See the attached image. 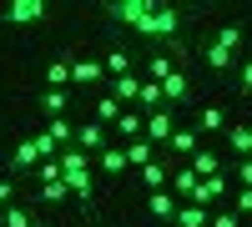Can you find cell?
Returning a JSON list of instances; mask_svg holds the SVG:
<instances>
[{
    "instance_id": "6da1fadb",
    "label": "cell",
    "mask_w": 252,
    "mask_h": 227,
    "mask_svg": "<svg viewBox=\"0 0 252 227\" xmlns=\"http://www.w3.org/2000/svg\"><path fill=\"white\" fill-rule=\"evenodd\" d=\"M56 162H61V182H66V192L91 212V202H96V167H91V157L76 152V147H61Z\"/></svg>"
},
{
    "instance_id": "7a4b0ae2",
    "label": "cell",
    "mask_w": 252,
    "mask_h": 227,
    "mask_svg": "<svg viewBox=\"0 0 252 227\" xmlns=\"http://www.w3.org/2000/svg\"><path fill=\"white\" fill-rule=\"evenodd\" d=\"M141 35H161V40H177V31H182V10L177 5H152V15L136 26Z\"/></svg>"
},
{
    "instance_id": "3957f363",
    "label": "cell",
    "mask_w": 252,
    "mask_h": 227,
    "mask_svg": "<svg viewBox=\"0 0 252 227\" xmlns=\"http://www.w3.org/2000/svg\"><path fill=\"white\" fill-rule=\"evenodd\" d=\"M40 20H51L46 0H10V5L0 10V26H40Z\"/></svg>"
},
{
    "instance_id": "277c9868",
    "label": "cell",
    "mask_w": 252,
    "mask_h": 227,
    "mask_svg": "<svg viewBox=\"0 0 252 227\" xmlns=\"http://www.w3.org/2000/svg\"><path fill=\"white\" fill-rule=\"evenodd\" d=\"M71 147H76V152H86V157H101L106 147H116V141H111V127H101V121H81Z\"/></svg>"
},
{
    "instance_id": "5b68a950",
    "label": "cell",
    "mask_w": 252,
    "mask_h": 227,
    "mask_svg": "<svg viewBox=\"0 0 252 227\" xmlns=\"http://www.w3.org/2000/svg\"><path fill=\"white\" fill-rule=\"evenodd\" d=\"M71 86H86V91L106 86V66H101V56H76L71 61Z\"/></svg>"
},
{
    "instance_id": "8992f818",
    "label": "cell",
    "mask_w": 252,
    "mask_h": 227,
    "mask_svg": "<svg viewBox=\"0 0 252 227\" xmlns=\"http://www.w3.org/2000/svg\"><path fill=\"white\" fill-rule=\"evenodd\" d=\"M172 131H177V116L172 111H152V116H141V136L152 141V147H166V141H172Z\"/></svg>"
},
{
    "instance_id": "52a82bcc",
    "label": "cell",
    "mask_w": 252,
    "mask_h": 227,
    "mask_svg": "<svg viewBox=\"0 0 252 227\" xmlns=\"http://www.w3.org/2000/svg\"><path fill=\"white\" fill-rule=\"evenodd\" d=\"M152 5H157V0H111L106 10H111V20H116V26H131V31H136L141 20L152 15Z\"/></svg>"
},
{
    "instance_id": "ba28073f",
    "label": "cell",
    "mask_w": 252,
    "mask_h": 227,
    "mask_svg": "<svg viewBox=\"0 0 252 227\" xmlns=\"http://www.w3.org/2000/svg\"><path fill=\"white\" fill-rule=\"evenodd\" d=\"M192 202H197V207H207V212H217L222 202H227V172H222V177H202L197 192H192Z\"/></svg>"
},
{
    "instance_id": "9c48e42d",
    "label": "cell",
    "mask_w": 252,
    "mask_h": 227,
    "mask_svg": "<svg viewBox=\"0 0 252 227\" xmlns=\"http://www.w3.org/2000/svg\"><path fill=\"white\" fill-rule=\"evenodd\" d=\"M177 207H182V202L172 192H146V212H152L157 222H177Z\"/></svg>"
},
{
    "instance_id": "30bf717a",
    "label": "cell",
    "mask_w": 252,
    "mask_h": 227,
    "mask_svg": "<svg viewBox=\"0 0 252 227\" xmlns=\"http://www.w3.org/2000/svg\"><path fill=\"white\" fill-rule=\"evenodd\" d=\"M166 192H172L177 202H192V192H197V172H192V167H172V182H166Z\"/></svg>"
},
{
    "instance_id": "8fae6325",
    "label": "cell",
    "mask_w": 252,
    "mask_h": 227,
    "mask_svg": "<svg viewBox=\"0 0 252 227\" xmlns=\"http://www.w3.org/2000/svg\"><path fill=\"white\" fill-rule=\"evenodd\" d=\"M91 167H96L101 177H121V172H131V167H126V152H121V147H106L101 157H91Z\"/></svg>"
},
{
    "instance_id": "7c38bea8",
    "label": "cell",
    "mask_w": 252,
    "mask_h": 227,
    "mask_svg": "<svg viewBox=\"0 0 252 227\" xmlns=\"http://www.w3.org/2000/svg\"><path fill=\"white\" fill-rule=\"evenodd\" d=\"M126 167H131V172H141L146 167V162H157V147H152V141H146V136H136V141H126Z\"/></svg>"
},
{
    "instance_id": "4fadbf2b",
    "label": "cell",
    "mask_w": 252,
    "mask_h": 227,
    "mask_svg": "<svg viewBox=\"0 0 252 227\" xmlns=\"http://www.w3.org/2000/svg\"><path fill=\"white\" fill-rule=\"evenodd\" d=\"M136 177H141V187H146V192H166V182H172V167H166V162H146Z\"/></svg>"
},
{
    "instance_id": "5bb4252c",
    "label": "cell",
    "mask_w": 252,
    "mask_h": 227,
    "mask_svg": "<svg viewBox=\"0 0 252 227\" xmlns=\"http://www.w3.org/2000/svg\"><path fill=\"white\" fill-rule=\"evenodd\" d=\"M157 86H161V101H166V106H172V101H187V96H192V81H187V71H172L166 81H157Z\"/></svg>"
},
{
    "instance_id": "9a60e30c",
    "label": "cell",
    "mask_w": 252,
    "mask_h": 227,
    "mask_svg": "<svg viewBox=\"0 0 252 227\" xmlns=\"http://www.w3.org/2000/svg\"><path fill=\"white\" fill-rule=\"evenodd\" d=\"M136 91H141V81H136V76H116V81H111V86H106V96L116 101V106H121V111H126V106H131V101H136Z\"/></svg>"
},
{
    "instance_id": "2e32d148",
    "label": "cell",
    "mask_w": 252,
    "mask_h": 227,
    "mask_svg": "<svg viewBox=\"0 0 252 227\" xmlns=\"http://www.w3.org/2000/svg\"><path fill=\"white\" fill-rule=\"evenodd\" d=\"M166 147H172L177 157H197V152H202V136H197V127H177Z\"/></svg>"
},
{
    "instance_id": "e0dca14e",
    "label": "cell",
    "mask_w": 252,
    "mask_h": 227,
    "mask_svg": "<svg viewBox=\"0 0 252 227\" xmlns=\"http://www.w3.org/2000/svg\"><path fill=\"white\" fill-rule=\"evenodd\" d=\"M136 136H141V111H121V121L111 127V141L126 147V141H136Z\"/></svg>"
},
{
    "instance_id": "ac0fdd59",
    "label": "cell",
    "mask_w": 252,
    "mask_h": 227,
    "mask_svg": "<svg viewBox=\"0 0 252 227\" xmlns=\"http://www.w3.org/2000/svg\"><path fill=\"white\" fill-rule=\"evenodd\" d=\"M10 167H15V172H35V167H40V152H35V136H26V141H15V157H10Z\"/></svg>"
},
{
    "instance_id": "d6986e66",
    "label": "cell",
    "mask_w": 252,
    "mask_h": 227,
    "mask_svg": "<svg viewBox=\"0 0 252 227\" xmlns=\"http://www.w3.org/2000/svg\"><path fill=\"white\" fill-rule=\"evenodd\" d=\"M66 86H71V61L56 56L51 66H46V91H66Z\"/></svg>"
},
{
    "instance_id": "ffe728a7",
    "label": "cell",
    "mask_w": 252,
    "mask_h": 227,
    "mask_svg": "<svg viewBox=\"0 0 252 227\" xmlns=\"http://www.w3.org/2000/svg\"><path fill=\"white\" fill-rule=\"evenodd\" d=\"M66 111H71V96L66 91H40V116H46V121L66 116Z\"/></svg>"
},
{
    "instance_id": "44dd1931",
    "label": "cell",
    "mask_w": 252,
    "mask_h": 227,
    "mask_svg": "<svg viewBox=\"0 0 252 227\" xmlns=\"http://www.w3.org/2000/svg\"><path fill=\"white\" fill-rule=\"evenodd\" d=\"M40 131H46L56 147H71V141H76V121H71V116H56V121H46Z\"/></svg>"
},
{
    "instance_id": "7402d4cb",
    "label": "cell",
    "mask_w": 252,
    "mask_h": 227,
    "mask_svg": "<svg viewBox=\"0 0 252 227\" xmlns=\"http://www.w3.org/2000/svg\"><path fill=\"white\" fill-rule=\"evenodd\" d=\"M187 167H192V172H197V182H202V177H222V157L202 147V152H197L192 162H187Z\"/></svg>"
},
{
    "instance_id": "603a6c76",
    "label": "cell",
    "mask_w": 252,
    "mask_h": 227,
    "mask_svg": "<svg viewBox=\"0 0 252 227\" xmlns=\"http://www.w3.org/2000/svg\"><path fill=\"white\" fill-rule=\"evenodd\" d=\"M177 51H182V46H166V51L152 56V66H146V71H152V81H166V76L177 71Z\"/></svg>"
},
{
    "instance_id": "cb8c5ba5",
    "label": "cell",
    "mask_w": 252,
    "mask_h": 227,
    "mask_svg": "<svg viewBox=\"0 0 252 227\" xmlns=\"http://www.w3.org/2000/svg\"><path fill=\"white\" fill-rule=\"evenodd\" d=\"M136 106H141V116H152V111H161V106H166L157 81H141V91H136Z\"/></svg>"
},
{
    "instance_id": "d4e9b609",
    "label": "cell",
    "mask_w": 252,
    "mask_h": 227,
    "mask_svg": "<svg viewBox=\"0 0 252 227\" xmlns=\"http://www.w3.org/2000/svg\"><path fill=\"white\" fill-rule=\"evenodd\" d=\"M207 217H212L207 207H197V202H182V207H177V222H172V227H207Z\"/></svg>"
},
{
    "instance_id": "484cf974",
    "label": "cell",
    "mask_w": 252,
    "mask_h": 227,
    "mask_svg": "<svg viewBox=\"0 0 252 227\" xmlns=\"http://www.w3.org/2000/svg\"><path fill=\"white\" fill-rule=\"evenodd\" d=\"M197 131H227V111L222 106H202L197 111Z\"/></svg>"
},
{
    "instance_id": "4316f807",
    "label": "cell",
    "mask_w": 252,
    "mask_h": 227,
    "mask_svg": "<svg viewBox=\"0 0 252 227\" xmlns=\"http://www.w3.org/2000/svg\"><path fill=\"white\" fill-rule=\"evenodd\" d=\"M227 147L237 152V162L252 157V127H227Z\"/></svg>"
},
{
    "instance_id": "83f0119b",
    "label": "cell",
    "mask_w": 252,
    "mask_h": 227,
    "mask_svg": "<svg viewBox=\"0 0 252 227\" xmlns=\"http://www.w3.org/2000/svg\"><path fill=\"white\" fill-rule=\"evenodd\" d=\"M91 121H101V127H116V121H121V106H116L106 91L96 96V116H91Z\"/></svg>"
},
{
    "instance_id": "f1b7e54d",
    "label": "cell",
    "mask_w": 252,
    "mask_h": 227,
    "mask_svg": "<svg viewBox=\"0 0 252 227\" xmlns=\"http://www.w3.org/2000/svg\"><path fill=\"white\" fill-rule=\"evenodd\" d=\"M0 227H35V217H31V207H20V202H10V207L0 212Z\"/></svg>"
},
{
    "instance_id": "f546056e",
    "label": "cell",
    "mask_w": 252,
    "mask_h": 227,
    "mask_svg": "<svg viewBox=\"0 0 252 227\" xmlns=\"http://www.w3.org/2000/svg\"><path fill=\"white\" fill-rule=\"evenodd\" d=\"M101 66H106V76H131V56H126V51H106Z\"/></svg>"
},
{
    "instance_id": "4dcf8cb0",
    "label": "cell",
    "mask_w": 252,
    "mask_h": 227,
    "mask_svg": "<svg viewBox=\"0 0 252 227\" xmlns=\"http://www.w3.org/2000/svg\"><path fill=\"white\" fill-rule=\"evenodd\" d=\"M40 202H46V207H61V202H71L66 182H40Z\"/></svg>"
},
{
    "instance_id": "1f68e13d",
    "label": "cell",
    "mask_w": 252,
    "mask_h": 227,
    "mask_svg": "<svg viewBox=\"0 0 252 227\" xmlns=\"http://www.w3.org/2000/svg\"><path fill=\"white\" fill-rule=\"evenodd\" d=\"M212 46H222L227 56H232V51L242 46V26H222V31H217V40H212Z\"/></svg>"
},
{
    "instance_id": "d6a6232c",
    "label": "cell",
    "mask_w": 252,
    "mask_h": 227,
    "mask_svg": "<svg viewBox=\"0 0 252 227\" xmlns=\"http://www.w3.org/2000/svg\"><path fill=\"white\" fill-rule=\"evenodd\" d=\"M202 61H207L212 71H227V66H232V56H227L222 46H202Z\"/></svg>"
},
{
    "instance_id": "836d02e7",
    "label": "cell",
    "mask_w": 252,
    "mask_h": 227,
    "mask_svg": "<svg viewBox=\"0 0 252 227\" xmlns=\"http://www.w3.org/2000/svg\"><path fill=\"white\" fill-rule=\"evenodd\" d=\"M207 227H242V217H237L232 207H217L212 217H207Z\"/></svg>"
},
{
    "instance_id": "e575fe53",
    "label": "cell",
    "mask_w": 252,
    "mask_h": 227,
    "mask_svg": "<svg viewBox=\"0 0 252 227\" xmlns=\"http://www.w3.org/2000/svg\"><path fill=\"white\" fill-rule=\"evenodd\" d=\"M31 177H35V182H61V162H40Z\"/></svg>"
},
{
    "instance_id": "d590c367",
    "label": "cell",
    "mask_w": 252,
    "mask_h": 227,
    "mask_svg": "<svg viewBox=\"0 0 252 227\" xmlns=\"http://www.w3.org/2000/svg\"><path fill=\"white\" fill-rule=\"evenodd\" d=\"M232 212H237V217H247V212H252V187H237V197H232Z\"/></svg>"
},
{
    "instance_id": "8d00e7d4",
    "label": "cell",
    "mask_w": 252,
    "mask_h": 227,
    "mask_svg": "<svg viewBox=\"0 0 252 227\" xmlns=\"http://www.w3.org/2000/svg\"><path fill=\"white\" fill-rule=\"evenodd\" d=\"M10 202H15V182H10V177H0V212H5Z\"/></svg>"
},
{
    "instance_id": "74e56055",
    "label": "cell",
    "mask_w": 252,
    "mask_h": 227,
    "mask_svg": "<svg viewBox=\"0 0 252 227\" xmlns=\"http://www.w3.org/2000/svg\"><path fill=\"white\" fill-rule=\"evenodd\" d=\"M237 182H242V187H252V157L237 162Z\"/></svg>"
},
{
    "instance_id": "f35d334b",
    "label": "cell",
    "mask_w": 252,
    "mask_h": 227,
    "mask_svg": "<svg viewBox=\"0 0 252 227\" xmlns=\"http://www.w3.org/2000/svg\"><path fill=\"white\" fill-rule=\"evenodd\" d=\"M242 91H252V61H242Z\"/></svg>"
}]
</instances>
